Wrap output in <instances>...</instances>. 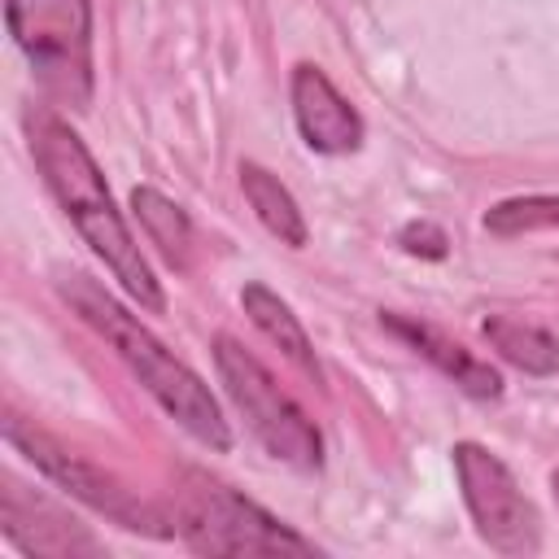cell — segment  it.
<instances>
[{
    "mask_svg": "<svg viewBox=\"0 0 559 559\" xmlns=\"http://www.w3.org/2000/svg\"><path fill=\"white\" fill-rule=\"evenodd\" d=\"M26 135H31V157L48 183V192L61 201L66 218L79 227V236L92 245L96 258H105V266L114 271V280L144 306V310H162L166 297L135 245V236L127 231L105 175L96 166V157L87 153V144L52 114H31L26 118Z\"/></svg>",
    "mask_w": 559,
    "mask_h": 559,
    "instance_id": "obj_1",
    "label": "cell"
},
{
    "mask_svg": "<svg viewBox=\"0 0 559 559\" xmlns=\"http://www.w3.org/2000/svg\"><path fill=\"white\" fill-rule=\"evenodd\" d=\"M61 297L79 310V319L87 323V328H96L109 345H114V354L131 367V376L162 402V411L170 415V419H179L201 445H210V450H227L231 445V432H227V419H223V411H218V402H214V393L201 384V376L183 362V358H175L135 314H127L96 280H87V275H61Z\"/></svg>",
    "mask_w": 559,
    "mask_h": 559,
    "instance_id": "obj_2",
    "label": "cell"
},
{
    "mask_svg": "<svg viewBox=\"0 0 559 559\" xmlns=\"http://www.w3.org/2000/svg\"><path fill=\"white\" fill-rule=\"evenodd\" d=\"M4 17L39 87L83 109L92 100V0H4Z\"/></svg>",
    "mask_w": 559,
    "mask_h": 559,
    "instance_id": "obj_3",
    "label": "cell"
},
{
    "mask_svg": "<svg viewBox=\"0 0 559 559\" xmlns=\"http://www.w3.org/2000/svg\"><path fill=\"white\" fill-rule=\"evenodd\" d=\"M175 533L201 555H314L306 537L284 528L258 502L240 498L231 485L188 472L175 507Z\"/></svg>",
    "mask_w": 559,
    "mask_h": 559,
    "instance_id": "obj_4",
    "label": "cell"
},
{
    "mask_svg": "<svg viewBox=\"0 0 559 559\" xmlns=\"http://www.w3.org/2000/svg\"><path fill=\"white\" fill-rule=\"evenodd\" d=\"M214 367H218V380H223L227 397L245 415L249 432L266 445V454H275L280 463H293L301 472L323 467L319 428L306 419V411L275 384V376L245 345H236L231 336H218L214 341Z\"/></svg>",
    "mask_w": 559,
    "mask_h": 559,
    "instance_id": "obj_5",
    "label": "cell"
},
{
    "mask_svg": "<svg viewBox=\"0 0 559 559\" xmlns=\"http://www.w3.org/2000/svg\"><path fill=\"white\" fill-rule=\"evenodd\" d=\"M454 476L463 489V502L472 511L476 533L511 559H524L542 546V520L537 507L524 498V489L515 485V476L507 472V463L498 454H489L476 441H459L454 445Z\"/></svg>",
    "mask_w": 559,
    "mask_h": 559,
    "instance_id": "obj_6",
    "label": "cell"
},
{
    "mask_svg": "<svg viewBox=\"0 0 559 559\" xmlns=\"http://www.w3.org/2000/svg\"><path fill=\"white\" fill-rule=\"evenodd\" d=\"M4 437H9V445H17L48 480H57L66 493H74V498H83L87 507H96L100 515H109L114 524H122V528H135V533H153V537H170L175 533V524L162 515V511H153L148 502H140L131 489H122L114 476H105L100 467H92V463H83L79 454H70V450H61L52 437H44L39 428H31V424H22V419H4Z\"/></svg>",
    "mask_w": 559,
    "mask_h": 559,
    "instance_id": "obj_7",
    "label": "cell"
},
{
    "mask_svg": "<svg viewBox=\"0 0 559 559\" xmlns=\"http://www.w3.org/2000/svg\"><path fill=\"white\" fill-rule=\"evenodd\" d=\"M293 114H297L301 140L314 153H354L362 144L358 109L332 87V79L319 66L293 70Z\"/></svg>",
    "mask_w": 559,
    "mask_h": 559,
    "instance_id": "obj_8",
    "label": "cell"
},
{
    "mask_svg": "<svg viewBox=\"0 0 559 559\" xmlns=\"http://www.w3.org/2000/svg\"><path fill=\"white\" fill-rule=\"evenodd\" d=\"M384 323H389V332H397L406 345H415L428 362H437V367H441L454 384H463L467 393H476V397H498V393H502L498 371H493L489 362L472 358L463 345H454V341H450V336H441L437 328L415 323V319H402V314H384Z\"/></svg>",
    "mask_w": 559,
    "mask_h": 559,
    "instance_id": "obj_9",
    "label": "cell"
},
{
    "mask_svg": "<svg viewBox=\"0 0 559 559\" xmlns=\"http://www.w3.org/2000/svg\"><path fill=\"white\" fill-rule=\"evenodd\" d=\"M240 306H245V314L253 319V328H258L275 349H284V358H288L297 371H306V376L319 384V358H314V345H310L306 328L297 323L293 306H288L280 293H271L266 284H258V280L240 288Z\"/></svg>",
    "mask_w": 559,
    "mask_h": 559,
    "instance_id": "obj_10",
    "label": "cell"
},
{
    "mask_svg": "<svg viewBox=\"0 0 559 559\" xmlns=\"http://www.w3.org/2000/svg\"><path fill=\"white\" fill-rule=\"evenodd\" d=\"M240 192H245L249 210L258 214V223H262L275 240H284V245H293V249L306 245V218H301L293 192H288L266 166L245 162V166H240Z\"/></svg>",
    "mask_w": 559,
    "mask_h": 559,
    "instance_id": "obj_11",
    "label": "cell"
},
{
    "mask_svg": "<svg viewBox=\"0 0 559 559\" xmlns=\"http://www.w3.org/2000/svg\"><path fill=\"white\" fill-rule=\"evenodd\" d=\"M485 341L520 371L528 376H550L559 367V341L550 332H542L537 323H524V319H511V314H489L485 323Z\"/></svg>",
    "mask_w": 559,
    "mask_h": 559,
    "instance_id": "obj_12",
    "label": "cell"
},
{
    "mask_svg": "<svg viewBox=\"0 0 559 559\" xmlns=\"http://www.w3.org/2000/svg\"><path fill=\"white\" fill-rule=\"evenodd\" d=\"M131 210L140 218V227L148 231V240L170 258V262H183L188 258V245H192V227H188V214L166 201L157 188H131Z\"/></svg>",
    "mask_w": 559,
    "mask_h": 559,
    "instance_id": "obj_13",
    "label": "cell"
},
{
    "mask_svg": "<svg viewBox=\"0 0 559 559\" xmlns=\"http://www.w3.org/2000/svg\"><path fill=\"white\" fill-rule=\"evenodd\" d=\"M485 227L493 236H524L537 227H559V197H515V201H498L485 214Z\"/></svg>",
    "mask_w": 559,
    "mask_h": 559,
    "instance_id": "obj_14",
    "label": "cell"
},
{
    "mask_svg": "<svg viewBox=\"0 0 559 559\" xmlns=\"http://www.w3.org/2000/svg\"><path fill=\"white\" fill-rule=\"evenodd\" d=\"M402 245H406L411 253H428V258H441V253H445V236H441L432 223H411V227L402 231Z\"/></svg>",
    "mask_w": 559,
    "mask_h": 559,
    "instance_id": "obj_15",
    "label": "cell"
},
{
    "mask_svg": "<svg viewBox=\"0 0 559 559\" xmlns=\"http://www.w3.org/2000/svg\"><path fill=\"white\" fill-rule=\"evenodd\" d=\"M550 485H555V498H559V472H555V476H550Z\"/></svg>",
    "mask_w": 559,
    "mask_h": 559,
    "instance_id": "obj_16",
    "label": "cell"
}]
</instances>
